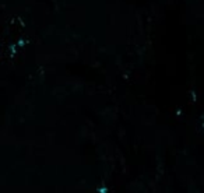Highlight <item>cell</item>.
Instances as JSON below:
<instances>
[{
  "mask_svg": "<svg viewBox=\"0 0 204 193\" xmlns=\"http://www.w3.org/2000/svg\"><path fill=\"white\" fill-rule=\"evenodd\" d=\"M97 190H98V193H109V189L106 186H99Z\"/></svg>",
  "mask_w": 204,
  "mask_h": 193,
  "instance_id": "cell-1",
  "label": "cell"
},
{
  "mask_svg": "<svg viewBox=\"0 0 204 193\" xmlns=\"http://www.w3.org/2000/svg\"><path fill=\"white\" fill-rule=\"evenodd\" d=\"M0 55H2V45H0Z\"/></svg>",
  "mask_w": 204,
  "mask_h": 193,
  "instance_id": "cell-2",
  "label": "cell"
},
{
  "mask_svg": "<svg viewBox=\"0 0 204 193\" xmlns=\"http://www.w3.org/2000/svg\"><path fill=\"white\" fill-rule=\"evenodd\" d=\"M203 129H204V122H203Z\"/></svg>",
  "mask_w": 204,
  "mask_h": 193,
  "instance_id": "cell-3",
  "label": "cell"
}]
</instances>
